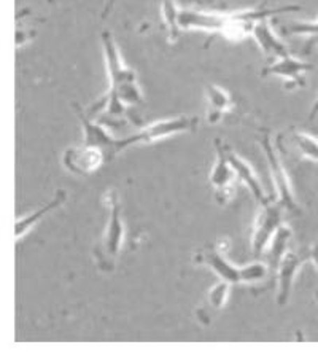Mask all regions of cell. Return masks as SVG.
Returning a JSON list of instances; mask_svg holds the SVG:
<instances>
[{"instance_id": "1", "label": "cell", "mask_w": 318, "mask_h": 358, "mask_svg": "<svg viewBox=\"0 0 318 358\" xmlns=\"http://www.w3.org/2000/svg\"><path fill=\"white\" fill-rule=\"evenodd\" d=\"M101 45L106 57V67L108 75V91L103 97V103L110 112L120 113L127 107L140 106L143 94L140 85L137 82V73L127 67L121 56V51L110 31L101 32Z\"/></svg>"}, {"instance_id": "2", "label": "cell", "mask_w": 318, "mask_h": 358, "mask_svg": "<svg viewBox=\"0 0 318 358\" xmlns=\"http://www.w3.org/2000/svg\"><path fill=\"white\" fill-rule=\"evenodd\" d=\"M108 206V223L106 234L102 236L99 245L96 247L94 257L96 263L103 273H112L117 266L121 245L124 238V224L121 220V204L118 199V193L110 189L106 194Z\"/></svg>"}, {"instance_id": "3", "label": "cell", "mask_w": 318, "mask_h": 358, "mask_svg": "<svg viewBox=\"0 0 318 358\" xmlns=\"http://www.w3.org/2000/svg\"><path fill=\"white\" fill-rule=\"evenodd\" d=\"M199 124V118L196 117H173L164 118L154 123L145 126L136 134H132L126 138L118 141V153L124 152L126 148L132 145H145V143H153L156 141H163V138L183 134V132H193Z\"/></svg>"}, {"instance_id": "4", "label": "cell", "mask_w": 318, "mask_h": 358, "mask_svg": "<svg viewBox=\"0 0 318 358\" xmlns=\"http://www.w3.org/2000/svg\"><path fill=\"white\" fill-rule=\"evenodd\" d=\"M259 145H261L263 152L266 155V159H268L269 164V171H270V177H273V183L274 188L277 192V202L285 207L288 212H298V204L296 199H294L293 194V188L290 183V177H288V172L283 166L282 159L277 153V150L274 147L273 141H270V134L268 131H264L261 134V138H259Z\"/></svg>"}, {"instance_id": "5", "label": "cell", "mask_w": 318, "mask_h": 358, "mask_svg": "<svg viewBox=\"0 0 318 358\" xmlns=\"http://www.w3.org/2000/svg\"><path fill=\"white\" fill-rule=\"evenodd\" d=\"M287 209L280 202L270 199L261 204L256 220H254L252 234V252L253 257H261L269 242L273 241L277 231L283 224V212Z\"/></svg>"}, {"instance_id": "6", "label": "cell", "mask_w": 318, "mask_h": 358, "mask_svg": "<svg viewBox=\"0 0 318 358\" xmlns=\"http://www.w3.org/2000/svg\"><path fill=\"white\" fill-rule=\"evenodd\" d=\"M108 157L99 147L78 145L67 148L62 155L64 169L77 177H89L101 169L103 163H107Z\"/></svg>"}, {"instance_id": "7", "label": "cell", "mask_w": 318, "mask_h": 358, "mask_svg": "<svg viewBox=\"0 0 318 358\" xmlns=\"http://www.w3.org/2000/svg\"><path fill=\"white\" fill-rule=\"evenodd\" d=\"M217 159L210 172V183L215 189V199L219 206L228 204L234 198V182L237 180L233 167L229 164L226 155V143L217 138L215 141Z\"/></svg>"}, {"instance_id": "8", "label": "cell", "mask_w": 318, "mask_h": 358, "mask_svg": "<svg viewBox=\"0 0 318 358\" xmlns=\"http://www.w3.org/2000/svg\"><path fill=\"white\" fill-rule=\"evenodd\" d=\"M308 262H309L308 247L299 248V250H293V248H290V250L285 253V257L282 258L279 268H277V284H279V287H277V299H275L280 308L287 306L288 301H290L296 274Z\"/></svg>"}, {"instance_id": "9", "label": "cell", "mask_w": 318, "mask_h": 358, "mask_svg": "<svg viewBox=\"0 0 318 358\" xmlns=\"http://www.w3.org/2000/svg\"><path fill=\"white\" fill-rule=\"evenodd\" d=\"M314 66L294 57L291 53L277 57L261 71V77H277L285 82L287 88H298L304 85V75L310 72Z\"/></svg>"}, {"instance_id": "10", "label": "cell", "mask_w": 318, "mask_h": 358, "mask_svg": "<svg viewBox=\"0 0 318 358\" xmlns=\"http://www.w3.org/2000/svg\"><path fill=\"white\" fill-rule=\"evenodd\" d=\"M73 110L77 113L83 128V143L91 147H99L107 153L108 159H113L118 155V138L112 137V134L103 128L102 124L92 121L89 113H86L78 103H73Z\"/></svg>"}, {"instance_id": "11", "label": "cell", "mask_w": 318, "mask_h": 358, "mask_svg": "<svg viewBox=\"0 0 318 358\" xmlns=\"http://www.w3.org/2000/svg\"><path fill=\"white\" fill-rule=\"evenodd\" d=\"M228 11H207L182 7L178 24L182 31H204L210 34H222L226 24Z\"/></svg>"}, {"instance_id": "12", "label": "cell", "mask_w": 318, "mask_h": 358, "mask_svg": "<svg viewBox=\"0 0 318 358\" xmlns=\"http://www.w3.org/2000/svg\"><path fill=\"white\" fill-rule=\"evenodd\" d=\"M194 262L209 266L215 273L219 280L229 282L231 285L240 284V266H234L229 259L224 257L223 248L213 244L207 245L196 253Z\"/></svg>"}, {"instance_id": "13", "label": "cell", "mask_w": 318, "mask_h": 358, "mask_svg": "<svg viewBox=\"0 0 318 358\" xmlns=\"http://www.w3.org/2000/svg\"><path fill=\"white\" fill-rule=\"evenodd\" d=\"M269 20L270 18H266L254 24L252 38L256 42L259 50H261V53L274 61L277 57L290 55V50H288L287 45L282 42V38L277 37V34L274 32L273 26H270Z\"/></svg>"}, {"instance_id": "14", "label": "cell", "mask_w": 318, "mask_h": 358, "mask_svg": "<svg viewBox=\"0 0 318 358\" xmlns=\"http://www.w3.org/2000/svg\"><path fill=\"white\" fill-rule=\"evenodd\" d=\"M226 155H228L229 164H231V167H233V171L236 174V178L239 182L244 183L248 189H250L253 198L256 199L259 204H264V202L273 199L270 196L266 194L261 182H259V178L256 177V174H254L250 164H248L245 159H242L239 155L233 152V150H231L228 145H226Z\"/></svg>"}, {"instance_id": "15", "label": "cell", "mask_w": 318, "mask_h": 358, "mask_svg": "<svg viewBox=\"0 0 318 358\" xmlns=\"http://www.w3.org/2000/svg\"><path fill=\"white\" fill-rule=\"evenodd\" d=\"M205 101H207V123L217 124L233 108L234 102L229 92L215 83L205 85Z\"/></svg>"}, {"instance_id": "16", "label": "cell", "mask_w": 318, "mask_h": 358, "mask_svg": "<svg viewBox=\"0 0 318 358\" xmlns=\"http://www.w3.org/2000/svg\"><path fill=\"white\" fill-rule=\"evenodd\" d=\"M66 199H67L66 189H57V192L53 196V199H51L48 204L42 206L40 209H37L36 212H32V213H29V215H26V217L18 218V222H16V224H15V238H16V241H20L22 236L29 233V231L36 227V224L40 220H42L43 217L48 215L50 212H53L55 209H57V207H61L64 202H66Z\"/></svg>"}, {"instance_id": "17", "label": "cell", "mask_w": 318, "mask_h": 358, "mask_svg": "<svg viewBox=\"0 0 318 358\" xmlns=\"http://www.w3.org/2000/svg\"><path fill=\"white\" fill-rule=\"evenodd\" d=\"M229 288H231V284L224 280H219L217 285H213L210 288V292H209V294H207V299L204 301V304H202L198 313H196L198 314V319L202 323L209 325L213 314L224 308V304H226V299H228V294H229Z\"/></svg>"}, {"instance_id": "18", "label": "cell", "mask_w": 318, "mask_h": 358, "mask_svg": "<svg viewBox=\"0 0 318 358\" xmlns=\"http://www.w3.org/2000/svg\"><path fill=\"white\" fill-rule=\"evenodd\" d=\"M291 229L290 227H287V224H282L277 231L275 236L273 238V241L269 242L268 245V264L270 271H275L277 273V268H279V264L282 262V258L285 257V253L290 250L288 245H290V241H291Z\"/></svg>"}, {"instance_id": "19", "label": "cell", "mask_w": 318, "mask_h": 358, "mask_svg": "<svg viewBox=\"0 0 318 358\" xmlns=\"http://www.w3.org/2000/svg\"><path fill=\"white\" fill-rule=\"evenodd\" d=\"M180 5H178L175 0H163L161 3V16H163V22L169 32V38L177 40L180 36L182 29L178 24V16H180Z\"/></svg>"}, {"instance_id": "20", "label": "cell", "mask_w": 318, "mask_h": 358, "mask_svg": "<svg viewBox=\"0 0 318 358\" xmlns=\"http://www.w3.org/2000/svg\"><path fill=\"white\" fill-rule=\"evenodd\" d=\"M273 273L269 264L254 262L245 266H240V284H259V282L266 280V277Z\"/></svg>"}, {"instance_id": "21", "label": "cell", "mask_w": 318, "mask_h": 358, "mask_svg": "<svg viewBox=\"0 0 318 358\" xmlns=\"http://www.w3.org/2000/svg\"><path fill=\"white\" fill-rule=\"evenodd\" d=\"M291 138L305 158L318 163V138L317 137L303 131H293Z\"/></svg>"}, {"instance_id": "22", "label": "cell", "mask_w": 318, "mask_h": 358, "mask_svg": "<svg viewBox=\"0 0 318 358\" xmlns=\"http://www.w3.org/2000/svg\"><path fill=\"white\" fill-rule=\"evenodd\" d=\"M290 36H305V37H318V18L314 22H294L288 27Z\"/></svg>"}, {"instance_id": "23", "label": "cell", "mask_w": 318, "mask_h": 358, "mask_svg": "<svg viewBox=\"0 0 318 358\" xmlns=\"http://www.w3.org/2000/svg\"><path fill=\"white\" fill-rule=\"evenodd\" d=\"M308 253H309V262L314 264L315 269L318 271V242L308 247Z\"/></svg>"}, {"instance_id": "24", "label": "cell", "mask_w": 318, "mask_h": 358, "mask_svg": "<svg viewBox=\"0 0 318 358\" xmlns=\"http://www.w3.org/2000/svg\"><path fill=\"white\" fill-rule=\"evenodd\" d=\"M115 3H117V0H107L106 7H103V11H102V20H106L107 16H108L110 13H112Z\"/></svg>"}, {"instance_id": "25", "label": "cell", "mask_w": 318, "mask_h": 358, "mask_svg": "<svg viewBox=\"0 0 318 358\" xmlns=\"http://www.w3.org/2000/svg\"><path fill=\"white\" fill-rule=\"evenodd\" d=\"M317 117H318V96H317V99H315V102H314V106H312V108H310L309 121H314Z\"/></svg>"}, {"instance_id": "26", "label": "cell", "mask_w": 318, "mask_h": 358, "mask_svg": "<svg viewBox=\"0 0 318 358\" xmlns=\"http://www.w3.org/2000/svg\"><path fill=\"white\" fill-rule=\"evenodd\" d=\"M46 2H48L50 5H53V3H55V0H46Z\"/></svg>"}, {"instance_id": "27", "label": "cell", "mask_w": 318, "mask_h": 358, "mask_svg": "<svg viewBox=\"0 0 318 358\" xmlns=\"http://www.w3.org/2000/svg\"><path fill=\"white\" fill-rule=\"evenodd\" d=\"M317 299H318V293H317Z\"/></svg>"}]
</instances>
